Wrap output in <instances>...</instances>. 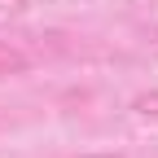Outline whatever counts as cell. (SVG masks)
Instances as JSON below:
<instances>
[{"label":"cell","instance_id":"cell-2","mask_svg":"<svg viewBox=\"0 0 158 158\" xmlns=\"http://www.w3.org/2000/svg\"><path fill=\"white\" fill-rule=\"evenodd\" d=\"M132 110H136V114H145V118H158V88L141 92V97L132 101Z\"/></svg>","mask_w":158,"mask_h":158},{"label":"cell","instance_id":"cell-1","mask_svg":"<svg viewBox=\"0 0 158 158\" xmlns=\"http://www.w3.org/2000/svg\"><path fill=\"white\" fill-rule=\"evenodd\" d=\"M22 70H27V57L0 40V75H22Z\"/></svg>","mask_w":158,"mask_h":158},{"label":"cell","instance_id":"cell-3","mask_svg":"<svg viewBox=\"0 0 158 158\" xmlns=\"http://www.w3.org/2000/svg\"><path fill=\"white\" fill-rule=\"evenodd\" d=\"M79 158H123V154H79Z\"/></svg>","mask_w":158,"mask_h":158}]
</instances>
